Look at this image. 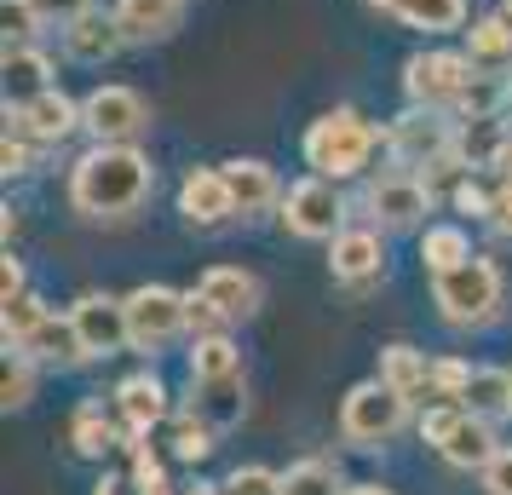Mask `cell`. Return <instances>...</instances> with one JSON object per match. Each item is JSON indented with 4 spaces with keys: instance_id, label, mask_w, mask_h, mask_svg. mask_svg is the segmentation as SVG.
Masks as SVG:
<instances>
[{
    "instance_id": "1",
    "label": "cell",
    "mask_w": 512,
    "mask_h": 495,
    "mask_svg": "<svg viewBox=\"0 0 512 495\" xmlns=\"http://www.w3.org/2000/svg\"><path fill=\"white\" fill-rule=\"evenodd\" d=\"M156 190V167L139 144H93L70 167V202L87 219H127Z\"/></svg>"
},
{
    "instance_id": "2",
    "label": "cell",
    "mask_w": 512,
    "mask_h": 495,
    "mask_svg": "<svg viewBox=\"0 0 512 495\" xmlns=\"http://www.w3.org/2000/svg\"><path fill=\"white\" fill-rule=\"evenodd\" d=\"M380 144H386V133L340 104V110H328V116H317L305 127V162L323 179H357V173H369Z\"/></svg>"
},
{
    "instance_id": "3",
    "label": "cell",
    "mask_w": 512,
    "mask_h": 495,
    "mask_svg": "<svg viewBox=\"0 0 512 495\" xmlns=\"http://www.w3.org/2000/svg\"><path fill=\"white\" fill-rule=\"evenodd\" d=\"M432 300H438L443 323H455V329H478L489 323L501 300H507V277H501V265L484 260V254H472V260L449 265V271H432Z\"/></svg>"
},
{
    "instance_id": "4",
    "label": "cell",
    "mask_w": 512,
    "mask_h": 495,
    "mask_svg": "<svg viewBox=\"0 0 512 495\" xmlns=\"http://www.w3.org/2000/svg\"><path fill=\"white\" fill-rule=\"evenodd\" d=\"M403 426H409V398H403L397 386H386V380H363V386H351L346 403H340V432H346V444H357V449L392 444Z\"/></svg>"
},
{
    "instance_id": "5",
    "label": "cell",
    "mask_w": 512,
    "mask_h": 495,
    "mask_svg": "<svg viewBox=\"0 0 512 495\" xmlns=\"http://www.w3.org/2000/svg\"><path fill=\"white\" fill-rule=\"evenodd\" d=\"M472 75H478V64L466 52H415L403 64V93H409V104H426V110H449L455 116L466 87H472Z\"/></svg>"
},
{
    "instance_id": "6",
    "label": "cell",
    "mask_w": 512,
    "mask_h": 495,
    "mask_svg": "<svg viewBox=\"0 0 512 495\" xmlns=\"http://www.w3.org/2000/svg\"><path fill=\"white\" fill-rule=\"evenodd\" d=\"M282 225L305 242H334L346 231V196H340V179H323L311 173L300 185L282 190Z\"/></svg>"
},
{
    "instance_id": "7",
    "label": "cell",
    "mask_w": 512,
    "mask_h": 495,
    "mask_svg": "<svg viewBox=\"0 0 512 495\" xmlns=\"http://www.w3.org/2000/svg\"><path fill=\"white\" fill-rule=\"evenodd\" d=\"M190 329V306H185V294H173V288L162 283H144L127 294V334H133V346L139 352H167L179 334Z\"/></svg>"
},
{
    "instance_id": "8",
    "label": "cell",
    "mask_w": 512,
    "mask_h": 495,
    "mask_svg": "<svg viewBox=\"0 0 512 495\" xmlns=\"http://www.w3.org/2000/svg\"><path fill=\"white\" fill-rule=\"evenodd\" d=\"M455 116L449 110H426V104H409L403 116L386 127V150H392L397 167H426L432 156H443V150H455Z\"/></svg>"
},
{
    "instance_id": "9",
    "label": "cell",
    "mask_w": 512,
    "mask_h": 495,
    "mask_svg": "<svg viewBox=\"0 0 512 495\" xmlns=\"http://www.w3.org/2000/svg\"><path fill=\"white\" fill-rule=\"evenodd\" d=\"M81 127L93 144H139V133H150V104L133 87H93L81 98Z\"/></svg>"
},
{
    "instance_id": "10",
    "label": "cell",
    "mask_w": 512,
    "mask_h": 495,
    "mask_svg": "<svg viewBox=\"0 0 512 495\" xmlns=\"http://www.w3.org/2000/svg\"><path fill=\"white\" fill-rule=\"evenodd\" d=\"M70 323L81 334V352L87 357H116L121 346H133V334H127V300H116V294H81L70 306Z\"/></svg>"
},
{
    "instance_id": "11",
    "label": "cell",
    "mask_w": 512,
    "mask_h": 495,
    "mask_svg": "<svg viewBox=\"0 0 512 495\" xmlns=\"http://www.w3.org/2000/svg\"><path fill=\"white\" fill-rule=\"evenodd\" d=\"M6 121H12V133H24L29 144H64L75 127H81V104H75L70 93L47 87V93H35L29 104H6Z\"/></svg>"
},
{
    "instance_id": "12",
    "label": "cell",
    "mask_w": 512,
    "mask_h": 495,
    "mask_svg": "<svg viewBox=\"0 0 512 495\" xmlns=\"http://www.w3.org/2000/svg\"><path fill=\"white\" fill-rule=\"evenodd\" d=\"M426 208H432V185H426L420 173H409V167L380 173V179L369 185V213L380 219V225H392V231L420 225V219H426Z\"/></svg>"
},
{
    "instance_id": "13",
    "label": "cell",
    "mask_w": 512,
    "mask_h": 495,
    "mask_svg": "<svg viewBox=\"0 0 512 495\" xmlns=\"http://www.w3.org/2000/svg\"><path fill=\"white\" fill-rule=\"evenodd\" d=\"M328 271L346 288H369L374 277H386V242H380V231H340L328 242Z\"/></svg>"
},
{
    "instance_id": "14",
    "label": "cell",
    "mask_w": 512,
    "mask_h": 495,
    "mask_svg": "<svg viewBox=\"0 0 512 495\" xmlns=\"http://www.w3.org/2000/svg\"><path fill=\"white\" fill-rule=\"evenodd\" d=\"M179 213H185L190 225H225L236 219V196H231V179H225V167H196L185 185H179Z\"/></svg>"
},
{
    "instance_id": "15",
    "label": "cell",
    "mask_w": 512,
    "mask_h": 495,
    "mask_svg": "<svg viewBox=\"0 0 512 495\" xmlns=\"http://www.w3.org/2000/svg\"><path fill=\"white\" fill-rule=\"evenodd\" d=\"M121 47H127V35H121L116 12H81L64 24V52L75 64H110Z\"/></svg>"
},
{
    "instance_id": "16",
    "label": "cell",
    "mask_w": 512,
    "mask_h": 495,
    "mask_svg": "<svg viewBox=\"0 0 512 495\" xmlns=\"http://www.w3.org/2000/svg\"><path fill=\"white\" fill-rule=\"evenodd\" d=\"M438 455L449 461V467H461V472H484L495 455H501V444H495V426L484 421V415H472V409H461V421L443 432V444Z\"/></svg>"
},
{
    "instance_id": "17",
    "label": "cell",
    "mask_w": 512,
    "mask_h": 495,
    "mask_svg": "<svg viewBox=\"0 0 512 495\" xmlns=\"http://www.w3.org/2000/svg\"><path fill=\"white\" fill-rule=\"evenodd\" d=\"M116 24L133 47H150L185 24V0H116Z\"/></svg>"
},
{
    "instance_id": "18",
    "label": "cell",
    "mask_w": 512,
    "mask_h": 495,
    "mask_svg": "<svg viewBox=\"0 0 512 495\" xmlns=\"http://www.w3.org/2000/svg\"><path fill=\"white\" fill-rule=\"evenodd\" d=\"M116 409H121L127 438H150V426L167 421V386L156 375H127L116 386Z\"/></svg>"
},
{
    "instance_id": "19",
    "label": "cell",
    "mask_w": 512,
    "mask_h": 495,
    "mask_svg": "<svg viewBox=\"0 0 512 495\" xmlns=\"http://www.w3.org/2000/svg\"><path fill=\"white\" fill-rule=\"evenodd\" d=\"M190 415H202L213 432H225V426H242V415H248V386H242V375L190 380Z\"/></svg>"
},
{
    "instance_id": "20",
    "label": "cell",
    "mask_w": 512,
    "mask_h": 495,
    "mask_svg": "<svg viewBox=\"0 0 512 495\" xmlns=\"http://www.w3.org/2000/svg\"><path fill=\"white\" fill-rule=\"evenodd\" d=\"M202 294L225 311V323H248L259 311V277L242 271V265H213L208 277H202Z\"/></svg>"
},
{
    "instance_id": "21",
    "label": "cell",
    "mask_w": 512,
    "mask_h": 495,
    "mask_svg": "<svg viewBox=\"0 0 512 495\" xmlns=\"http://www.w3.org/2000/svg\"><path fill=\"white\" fill-rule=\"evenodd\" d=\"M225 179H231V196H236V213L248 219V213H265L271 202H282V185L271 162H259V156H236L225 162Z\"/></svg>"
},
{
    "instance_id": "22",
    "label": "cell",
    "mask_w": 512,
    "mask_h": 495,
    "mask_svg": "<svg viewBox=\"0 0 512 495\" xmlns=\"http://www.w3.org/2000/svg\"><path fill=\"white\" fill-rule=\"evenodd\" d=\"M0 75H6V104H29L35 93L52 87V58L41 47H6Z\"/></svg>"
},
{
    "instance_id": "23",
    "label": "cell",
    "mask_w": 512,
    "mask_h": 495,
    "mask_svg": "<svg viewBox=\"0 0 512 495\" xmlns=\"http://www.w3.org/2000/svg\"><path fill=\"white\" fill-rule=\"evenodd\" d=\"M18 352L35 357V363H64V369H70V363H87V352H81V334H75V323H70V311H64V317H52V311H47Z\"/></svg>"
},
{
    "instance_id": "24",
    "label": "cell",
    "mask_w": 512,
    "mask_h": 495,
    "mask_svg": "<svg viewBox=\"0 0 512 495\" xmlns=\"http://www.w3.org/2000/svg\"><path fill=\"white\" fill-rule=\"evenodd\" d=\"M380 12H392L397 24L426 29V35H449L466 24V0H369Z\"/></svg>"
},
{
    "instance_id": "25",
    "label": "cell",
    "mask_w": 512,
    "mask_h": 495,
    "mask_svg": "<svg viewBox=\"0 0 512 495\" xmlns=\"http://www.w3.org/2000/svg\"><path fill=\"white\" fill-rule=\"evenodd\" d=\"M466 58H472L478 70H495V75L512 70V18L507 12L478 18V24L466 29Z\"/></svg>"
},
{
    "instance_id": "26",
    "label": "cell",
    "mask_w": 512,
    "mask_h": 495,
    "mask_svg": "<svg viewBox=\"0 0 512 495\" xmlns=\"http://www.w3.org/2000/svg\"><path fill=\"white\" fill-rule=\"evenodd\" d=\"M461 409L484 415V421L512 415V375L507 369H472V380H466V392H461Z\"/></svg>"
},
{
    "instance_id": "27",
    "label": "cell",
    "mask_w": 512,
    "mask_h": 495,
    "mask_svg": "<svg viewBox=\"0 0 512 495\" xmlns=\"http://www.w3.org/2000/svg\"><path fill=\"white\" fill-rule=\"evenodd\" d=\"M380 380L397 386L403 398L415 403L420 392H432V363H426L415 346H386V352H380Z\"/></svg>"
},
{
    "instance_id": "28",
    "label": "cell",
    "mask_w": 512,
    "mask_h": 495,
    "mask_svg": "<svg viewBox=\"0 0 512 495\" xmlns=\"http://www.w3.org/2000/svg\"><path fill=\"white\" fill-rule=\"evenodd\" d=\"M282 495H346L340 490V467L328 455H305L282 472Z\"/></svg>"
},
{
    "instance_id": "29",
    "label": "cell",
    "mask_w": 512,
    "mask_h": 495,
    "mask_svg": "<svg viewBox=\"0 0 512 495\" xmlns=\"http://www.w3.org/2000/svg\"><path fill=\"white\" fill-rule=\"evenodd\" d=\"M472 260V236L461 231V225H426V236H420V265L426 271H449V265Z\"/></svg>"
},
{
    "instance_id": "30",
    "label": "cell",
    "mask_w": 512,
    "mask_h": 495,
    "mask_svg": "<svg viewBox=\"0 0 512 495\" xmlns=\"http://www.w3.org/2000/svg\"><path fill=\"white\" fill-rule=\"evenodd\" d=\"M70 444H75V455H87V461H104V455L116 449V426L104 421V409H98V403H81V409H75Z\"/></svg>"
},
{
    "instance_id": "31",
    "label": "cell",
    "mask_w": 512,
    "mask_h": 495,
    "mask_svg": "<svg viewBox=\"0 0 512 495\" xmlns=\"http://www.w3.org/2000/svg\"><path fill=\"white\" fill-rule=\"evenodd\" d=\"M219 375H242V357L225 334H202L190 346V380H219Z\"/></svg>"
},
{
    "instance_id": "32",
    "label": "cell",
    "mask_w": 512,
    "mask_h": 495,
    "mask_svg": "<svg viewBox=\"0 0 512 495\" xmlns=\"http://www.w3.org/2000/svg\"><path fill=\"white\" fill-rule=\"evenodd\" d=\"M35 398V357L12 352L6 346V375H0V403L6 409H24V403Z\"/></svg>"
},
{
    "instance_id": "33",
    "label": "cell",
    "mask_w": 512,
    "mask_h": 495,
    "mask_svg": "<svg viewBox=\"0 0 512 495\" xmlns=\"http://www.w3.org/2000/svg\"><path fill=\"white\" fill-rule=\"evenodd\" d=\"M47 317V306L35 300V294H18V300H6V317H0V329H6V346H24L35 323Z\"/></svg>"
},
{
    "instance_id": "34",
    "label": "cell",
    "mask_w": 512,
    "mask_h": 495,
    "mask_svg": "<svg viewBox=\"0 0 512 495\" xmlns=\"http://www.w3.org/2000/svg\"><path fill=\"white\" fill-rule=\"evenodd\" d=\"M0 24H6V47H29L47 18L35 12V0H0Z\"/></svg>"
},
{
    "instance_id": "35",
    "label": "cell",
    "mask_w": 512,
    "mask_h": 495,
    "mask_svg": "<svg viewBox=\"0 0 512 495\" xmlns=\"http://www.w3.org/2000/svg\"><path fill=\"white\" fill-rule=\"evenodd\" d=\"M173 455L179 461H208L213 455V426L202 415H185V421L173 426Z\"/></svg>"
},
{
    "instance_id": "36",
    "label": "cell",
    "mask_w": 512,
    "mask_h": 495,
    "mask_svg": "<svg viewBox=\"0 0 512 495\" xmlns=\"http://www.w3.org/2000/svg\"><path fill=\"white\" fill-rule=\"evenodd\" d=\"M225 495H282V472L271 467H236L225 478Z\"/></svg>"
},
{
    "instance_id": "37",
    "label": "cell",
    "mask_w": 512,
    "mask_h": 495,
    "mask_svg": "<svg viewBox=\"0 0 512 495\" xmlns=\"http://www.w3.org/2000/svg\"><path fill=\"white\" fill-rule=\"evenodd\" d=\"M466 380H472V369H466V363H455V357H443V363H432V398L461 403Z\"/></svg>"
},
{
    "instance_id": "38",
    "label": "cell",
    "mask_w": 512,
    "mask_h": 495,
    "mask_svg": "<svg viewBox=\"0 0 512 495\" xmlns=\"http://www.w3.org/2000/svg\"><path fill=\"white\" fill-rule=\"evenodd\" d=\"M185 306H190V334H196V340H202V334H225V311L213 306L202 288H196V294H185Z\"/></svg>"
},
{
    "instance_id": "39",
    "label": "cell",
    "mask_w": 512,
    "mask_h": 495,
    "mask_svg": "<svg viewBox=\"0 0 512 495\" xmlns=\"http://www.w3.org/2000/svg\"><path fill=\"white\" fill-rule=\"evenodd\" d=\"M478 173H484V167H478ZM478 173H472V179H466V185L449 196V202H455L461 213H478V219H489V208H495V185H484Z\"/></svg>"
},
{
    "instance_id": "40",
    "label": "cell",
    "mask_w": 512,
    "mask_h": 495,
    "mask_svg": "<svg viewBox=\"0 0 512 495\" xmlns=\"http://www.w3.org/2000/svg\"><path fill=\"white\" fill-rule=\"evenodd\" d=\"M29 167H35V150H29V139L6 127V144H0V173L12 179V173H29Z\"/></svg>"
},
{
    "instance_id": "41",
    "label": "cell",
    "mask_w": 512,
    "mask_h": 495,
    "mask_svg": "<svg viewBox=\"0 0 512 495\" xmlns=\"http://www.w3.org/2000/svg\"><path fill=\"white\" fill-rule=\"evenodd\" d=\"M455 421H461V403L443 398L438 409H426V415H420V438H426V444H443V432H449Z\"/></svg>"
},
{
    "instance_id": "42",
    "label": "cell",
    "mask_w": 512,
    "mask_h": 495,
    "mask_svg": "<svg viewBox=\"0 0 512 495\" xmlns=\"http://www.w3.org/2000/svg\"><path fill=\"white\" fill-rule=\"evenodd\" d=\"M35 12L47 18V24H70V18H81V12H93V0H35Z\"/></svg>"
},
{
    "instance_id": "43",
    "label": "cell",
    "mask_w": 512,
    "mask_h": 495,
    "mask_svg": "<svg viewBox=\"0 0 512 495\" xmlns=\"http://www.w3.org/2000/svg\"><path fill=\"white\" fill-rule=\"evenodd\" d=\"M484 225L495 236H507V242H512V185H501V179H495V208H489Z\"/></svg>"
},
{
    "instance_id": "44",
    "label": "cell",
    "mask_w": 512,
    "mask_h": 495,
    "mask_svg": "<svg viewBox=\"0 0 512 495\" xmlns=\"http://www.w3.org/2000/svg\"><path fill=\"white\" fill-rule=\"evenodd\" d=\"M484 490L489 495H512V449H501V455L484 467Z\"/></svg>"
},
{
    "instance_id": "45",
    "label": "cell",
    "mask_w": 512,
    "mask_h": 495,
    "mask_svg": "<svg viewBox=\"0 0 512 495\" xmlns=\"http://www.w3.org/2000/svg\"><path fill=\"white\" fill-rule=\"evenodd\" d=\"M18 294H29V288H24V265L6 254V265H0V306H6V300H18Z\"/></svg>"
},
{
    "instance_id": "46",
    "label": "cell",
    "mask_w": 512,
    "mask_h": 495,
    "mask_svg": "<svg viewBox=\"0 0 512 495\" xmlns=\"http://www.w3.org/2000/svg\"><path fill=\"white\" fill-rule=\"evenodd\" d=\"M484 173L489 179H501V185H512V133H501V144H495V156H489Z\"/></svg>"
},
{
    "instance_id": "47",
    "label": "cell",
    "mask_w": 512,
    "mask_h": 495,
    "mask_svg": "<svg viewBox=\"0 0 512 495\" xmlns=\"http://www.w3.org/2000/svg\"><path fill=\"white\" fill-rule=\"evenodd\" d=\"M127 490H139V484H127V478H104L98 484V495H127Z\"/></svg>"
},
{
    "instance_id": "48",
    "label": "cell",
    "mask_w": 512,
    "mask_h": 495,
    "mask_svg": "<svg viewBox=\"0 0 512 495\" xmlns=\"http://www.w3.org/2000/svg\"><path fill=\"white\" fill-rule=\"evenodd\" d=\"M185 495H225V484H196V490H185Z\"/></svg>"
},
{
    "instance_id": "49",
    "label": "cell",
    "mask_w": 512,
    "mask_h": 495,
    "mask_svg": "<svg viewBox=\"0 0 512 495\" xmlns=\"http://www.w3.org/2000/svg\"><path fill=\"white\" fill-rule=\"evenodd\" d=\"M346 495H392V490H380V484H357V490H346Z\"/></svg>"
},
{
    "instance_id": "50",
    "label": "cell",
    "mask_w": 512,
    "mask_h": 495,
    "mask_svg": "<svg viewBox=\"0 0 512 495\" xmlns=\"http://www.w3.org/2000/svg\"><path fill=\"white\" fill-rule=\"evenodd\" d=\"M144 495H173V490H167V484H162V490H144Z\"/></svg>"
},
{
    "instance_id": "51",
    "label": "cell",
    "mask_w": 512,
    "mask_h": 495,
    "mask_svg": "<svg viewBox=\"0 0 512 495\" xmlns=\"http://www.w3.org/2000/svg\"><path fill=\"white\" fill-rule=\"evenodd\" d=\"M501 12H507V18H512V0H501Z\"/></svg>"
}]
</instances>
